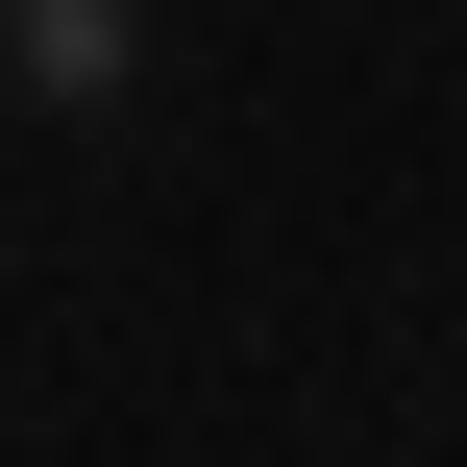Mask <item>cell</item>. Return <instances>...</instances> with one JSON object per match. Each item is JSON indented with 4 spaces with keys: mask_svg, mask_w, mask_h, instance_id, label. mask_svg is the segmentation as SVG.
Returning <instances> with one entry per match:
<instances>
[]
</instances>
